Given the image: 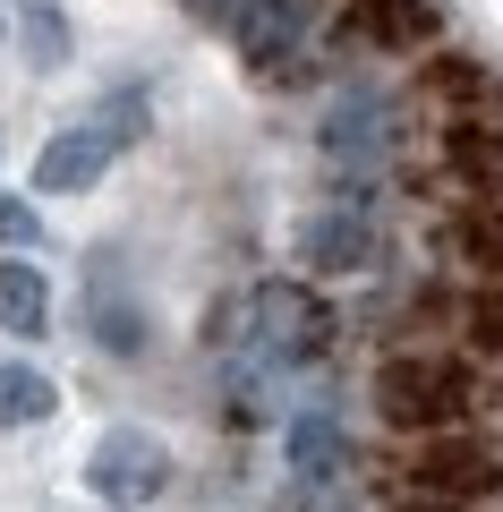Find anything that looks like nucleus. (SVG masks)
<instances>
[{
	"mask_svg": "<svg viewBox=\"0 0 503 512\" xmlns=\"http://www.w3.org/2000/svg\"><path fill=\"white\" fill-rule=\"evenodd\" d=\"M478 402H486V376L469 350H444V342H401L384 350L376 367V410L384 427L401 436H452V427H478Z\"/></svg>",
	"mask_w": 503,
	"mask_h": 512,
	"instance_id": "nucleus-1",
	"label": "nucleus"
},
{
	"mask_svg": "<svg viewBox=\"0 0 503 512\" xmlns=\"http://www.w3.org/2000/svg\"><path fill=\"white\" fill-rule=\"evenodd\" d=\"M435 43H444V0H333L316 60H333V69H350V60H435Z\"/></svg>",
	"mask_w": 503,
	"mask_h": 512,
	"instance_id": "nucleus-2",
	"label": "nucleus"
},
{
	"mask_svg": "<svg viewBox=\"0 0 503 512\" xmlns=\"http://www.w3.org/2000/svg\"><path fill=\"white\" fill-rule=\"evenodd\" d=\"M503 495V444L486 427H452V436H418L401 461V504H435V512H469Z\"/></svg>",
	"mask_w": 503,
	"mask_h": 512,
	"instance_id": "nucleus-3",
	"label": "nucleus"
},
{
	"mask_svg": "<svg viewBox=\"0 0 503 512\" xmlns=\"http://www.w3.org/2000/svg\"><path fill=\"white\" fill-rule=\"evenodd\" d=\"M324 18H333V0H239L231 26H222V43L239 52V69H248L256 86H290V77H307V60H316Z\"/></svg>",
	"mask_w": 503,
	"mask_h": 512,
	"instance_id": "nucleus-4",
	"label": "nucleus"
},
{
	"mask_svg": "<svg viewBox=\"0 0 503 512\" xmlns=\"http://www.w3.org/2000/svg\"><path fill=\"white\" fill-rule=\"evenodd\" d=\"M162 478H171V453H162L154 436H137V427H111V436H94V453H86V487L103 495L111 512L154 504Z\"/></svg>",
	"mask_w": 503,
	"mask_h": 512,
	"instance_id": "nucleus-5",
	"label": "nucleus"
},
{
	"mask_svg": "<svg viewBox=\"0 0 503 512\" xmlns=\"http://www.w3.org/2000/svg\"><path fill=\"white\" fill-rule=\"evenodd\" d=\"M435 171L452 180V205H503V120H444Z\"/></svg>",
	"mask_w": 503,
	"mask_h": 512,
	"instance_id": "nucleus-6",
	"label": "nucleus"
},
{
	"mask_svg": "<svg viewBox=\"0 0 503 512\" xmlns=\"http://www.w3.org/2000/svg\"><path fill=\"white\" fill-rule=\"evenodd\" d=\"M239 316H248V325L265 333L282 359H316V350L333 342V316H324V299L299 291V282H256V291L239 299Z\"/></svg>",
	"mask_w": 503,
	"mask_h": 512,
	"instance_id": "nucleus-7",
	"label": "nucleus"
},
{
	"mask_svg": "<svg viewBox=\"0 0 503 512\" xmlns=\"http://www.w3.org/2000/svg\"><path fill=\"white\" fill-rule=\"evenodd\" d=\"M111 163H120V146H111L103 128L77 111L69 128H52V137H43V154H35V197H86Z\"/></svg>",
	"mask_w": 503,
	"mask_h": 512,
	"instance_id": "nucleus-8",
	"label": "nucleus"
},
{
	"mask_svg": "<svg viewBox=\"0 0 503 512\" xmlns=\"http://www.w3.org/2000/svg\"><path fill=\"white\" fill-rule=\"evenodd\" d=\"M384 146H393V111L376 103L367 86H350L342 103L324 111V128H316V154L333 171H359V163H384Z\"/></svg>",
	"mask_w": 503,
	"mask_h": 512,
	"instance_id": "nucleus-9",
	"label": "nucleus"
},
{
	"mask_svg": "<svg viewBox=\"0 0 503 512\" xmlns=\"http://www.w3.org/2000/svg\"><path fill=\"white\" fill-rule=\"evenodd\" d=\"M418 86H427L435 120H503V77L478 52H435Z\"/></svg>",
	"mask_w": 503,
	"mask_h": 512,
	"instance_id": "nucleus-10",
	"label": "nucleus"
},
{
	"mask_svg": "<svg viewBox=\"0 0 503 512\" xmlns=\"http://www.w3.org/2000/svg\"><path fill=\"white\" fill-rule=\"evenodd\" d=\"M18 60L35 77H60V69H77V26H69V9L60 0H18Z\"/></svg>",
	"mask_w": 503,
	"mask_h": 512,
	"instance_id": "nucleus-11",
	"label": "nucleus"
},
{
	"mask_svg": "<svg viewBox=\"0 0 503 512\" xmlns=\"http://www.w3.org/2000/svg\"><path fill=\"white\" fill-rule=\"evenodd\" d=\"M444 248H452V265L469 282H503V205H452Z\"/></svg>",
	"mask_w": 503,
	"mask_h": 512,
	"instance_id": "nucleus-12",
	"label": "nucleus"
},
{
	"mask_svg": "<svg viewBox=\"0 0 503 512\" xmlns=\"http://www.w3.org/2000/svg\"><path fill=\"white\" fill-rule=\"evenodd\" d=\"M367 256V222L342 214V205H316V214H299V265L307 274H350Z\"/></svg>",
	"mask_w": 503,
	"mask_h": 512,
	"instance_id": "nucleus-13",
	"label": "nucleus"
},
{
	"mask_svg": "<svg viewBox=\"0 0 503 512\" xmlns=\"http://www.w3.org/2000/svg\"><path fill=\"white\" fill-rule=\"evenodd\" d=\"M52 325V282H43V265H26V256H0V333H35Z\"/></svg>",
	"mask_w": 503,
	"mask_h": 512,
	"instance_id": "nucleus-14",
	"label": "nucleus"
},
{
	"mask_svg": "<svg viewBox=\"0 0 503 512\" xmlns=\"http://www.w3.org/2000/svg\"><path fill=\"white\" fill-rule=\"evenodd\" d=\"M452 325H461L469 359H503V282H469L461 308H452Z\"/></svg>",
	"mask_w": 503,
	"mask_h": 512,
	"instance_id": "nucleus-15",
	"label": "nucleus"
},
{
	"mask_svg": "<svg viewBox=\"0 0 503 512\" xmlns=\"http://www.w3.org/2000/svg\"><path fill=\"white\" fill-rule=\"evenodd\" d=\"M52 410H60V393H52L43 367H26V359L0 367V427H35V419H52Z\"/></svg>",
	"mask_w": 503,
	"mask_h": 512,
	"instance_id": "nucleus-16",
	"label": "nucleus"
},
{
	"mask_svg": "<svg viewBox=\"0 0 503 512\" xmlns=\"http://www.w3.org/2000/svg\"><path fill=\"white\" fill-rule=\"evenodd\" d=\"M86 333L111 350V359H137V350H145V316L128 308L120 291H94V282H86Z\"/></svg>",
	"mask_w": 503,
	"mask_h": 512,
	"instance_id": "nucleus-17",
	"label": "nucleus"
},
{
	"mask_svg": "<svg viewBox=\"0 0 503 512\" xmlns=\"http://www.w3.org/2000/svg\"><path fill=\"white\" fill-rule=\"evenodd\" d=\"M35 231H43V214H35L26 197H9V188H0V248H18V239L35 248Z\"/></svg>",
	"mask_w": 503,
	"mask_h": 512,
	"instance_id": "nucleus-18",
	"label": "nucleus"
},
{
	"mask_svg": "<svg viewBox=\"0 0 503 512\" xmlns=\"http://www.w3.org/2000/svg\"><path fill=\"white\" fill-rule=\"evenodd\" d=\"M171 9H180V18H197V26H214V35H222V26H231V9H239V0H171Z\"/></svg>",
	"mask_w": 503,
	"mask_h": 512,
	"instance_id": "nucleus-19",
	"label": "nucleus"
},
{
	"mask_svg": "<svg viewBox=\"0 0 503 512\" xmlns=\"http://www.w3.org/2000/svg\"><path fill=\"white\" fill-rule=\"evenodd\" d=\"M401 512H435V504H401Z\"/></svg>",
	"mask_w": 503,
	"mask_h": 512,
	"instance_id": "nucleus-20",
	"label": "nucleus"
},
{
	"mask_svg": "<svg viewBox=\"0 0 503 512\" xmlns=\"http://www.w3.org/2000/svg\"><path fill=\"white\" fill-rule=\"evenodd\" d=\"M0 35H9V18H0Z\"/></svg>",
	"mask_w": 503,
	"mask_h": 512,
	"instance_id": "nucleus-21",
	"label": "nucleus"
},
{
	"mask_svg": "<svg viewBox=\"0 0 503 512\" xmlns=\"http://www.w3.org/2000/svg\"><path fill=\"white\" fill-rule=\"evenodd\" d=\"M0 146H9V137H0Z\"/></svg>",
	"mask_w": 503,
	"mask_h": 512,
	"instance_id": "nucleus-22",
	"label": "nucleus"
}]
</instances>
